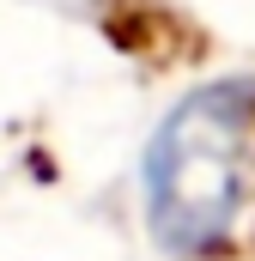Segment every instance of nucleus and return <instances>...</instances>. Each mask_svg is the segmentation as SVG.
Returning <instances> with one entry per match:
<instances>
[{"label": "nucleus", "instance_id": "1", "mask_svg": "<svg viewBox=\"0 0 255 261\" xmlns=\"http://www.w3.org/2000/svg\"><path fill=\"white\" fill-rule=\"evenodd\" d=\"M255 79L189 91L146 146V219L170 255H219L249 200Z\"/></svg>", "mask_w": 255, "mask_h": 261}]
</instances>
